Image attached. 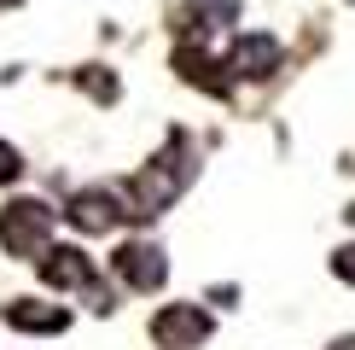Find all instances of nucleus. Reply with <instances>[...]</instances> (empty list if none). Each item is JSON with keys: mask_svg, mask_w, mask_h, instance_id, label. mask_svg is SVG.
Returning <instances> with one entry per match:
<instances>
[{"mask_svg": "<svg viewBox=\"0 0 355 350\" xmlns=\"http://www.w3.org/2000/svg\"><path fill=\"white\" fill-rule=\"evenodd\" d=\"M332 274L355 286V245H344V251H332Z\"/></svg>", "mask_w": 355, "mask_h": 350, "instance_id": "12", "label": "nucleus"}, {"mask_svg": "<svg viewBox=\"0 0 355 350\" xmlns=\"http://www.w3.org/2000/svg\"><path fill=\"white\" fill-rule=\"evenodd\" d=\"M187 175H192V164H187V135H175L169 140V152L164 158H152V169H140L128 187H116V204H123V222H152L164 204L187 187Z\"/></svg>", "mask_w": 355, "mask_h": 350, "instance_id": "1", "label": "nucleus"}, {"mask_svg": "<svg viewBox=\"0 0 355 350\" xmlns=\"http://www.w3.org/2000/svg\"><path fill=\"white\" fill-rule=\"evenodd\" d=\"M216 333V321L198 310V303H164V310L152 315V339L164 344V350H192V344H204Z\"/></svg>", "mask_w": 355, "mask_h": 350, "instance_id": "3", "label": "nucleus"}, {"mask_svg": "<svg viewBox=\"0 0 355 350\" xmlns=\"http://www.w3.org/2000/svg\"><path fill=\"white\" fill-rule=\"evenodd\" d=\"M76 88H87V94H94L99 106H111V99L123 94V88H116V76H111L105 65H82V70H76Z\"/></svg>", "mask_w": 355, "mask_h": 350, "instance_id": "10", "label": "nucleus"}, {"mask_svg": "<svg viewBox=\"0 0 355 350\" xmlns=\"http://www.w3.org/2000/svg\"><path fill=\"white\" fill-rule=\"evenodd\" d=\"M64 216H70L82 233H111L116 222H123V204H116L111 187H94V193H76V199H70Z\"/></svg>", "mask_w": 355, "mask_h": 350, "instance_id": "6", "label": "nucleus"}, {"mask_svg": "<svg viewBox=\"0 0 355 350\" xmlns=\"http://www.w3.org/2000/svg\"><path fill=\"white\" fill-rule=\"evenodd\" d=\"M0 6H24V0H0Z\"/></svg>", "mask_w": 355, "mask_h": 350, "instance_id": "14", "label": "nucleus"}, {"mask_svg": "<svg viewBox=\"0 0 355 350\" xmlns=\"http://www.w3.org/2000/svg\"><path fill=\"white\" fill-rule=\"evenodd\" d=\"M47 240H53V210L41 199H12L0 210V245L12 257H35Z\"/></svg>", "mask_w": 355, "mask_h": 350, "instance_id": "2", "label": "nucleus"}, {"mask_svg": "<svg viewBox=\"0 0 355 350\" xmlns=\"http://www.w3.org/2000/svg\"><path fill=\"white\" fill-rule=\"evenodd\" d=\"M18 175H24L18 146H12V140H0V187H6V181H18Z\"/></svg>", "mask_w": 355, "mask_h": 350, "instance_id": "11", "label": "nucleus"}, {"mask_svg": "<svg viewBox=\"0 0 355 350\" xmlns=\"http://www.w3.org/2000/svg\"><path fill=\"white\" fill-rule=\"evenodd\" d=\"M111 269H116V281H123V286H135V292H157V286L169 281V262H164V251H157V245H146V240L116 245Z\"/></svg>", "mask_w": 355, "mask_h": 350, "instance_id": "4", "label": "nucleus"}, {"mask_svg": "<svg viewBox=\"0 0 355 350\" xmlns=\"http://www.w3.org/2000/svg\"><path fill=\"white\" fill-rule=\"evenodd\" d=\"M332 350H355V339H338V344H332Z\"/></svg>", "mask_w": 355, "mask_h": 350, "instance_id": "13", "label": "nucleus"}, {"mask_svg": "<svg viewBox=\"0 0 355 350\" xmlns=\"http://www.w3.org/2000/svg\"><path fill=\"white\" fill-rule=\"evenodd\" d=\"M35 269H41V281L58 286V292H82L94 281V262H87V251H76V245H41Z\"/></svg>", "mask_w": 355, "mask_h": 350, "instance_id": "5", "label": "nucleus"}, {"mask_svg": "<svg viewBox=\"0 0 355 350\" xmlns=\"http://www.w3.org/2000/svg\"><path fill=\"white\" fill-rule=\"evenodd\" d=\"M239 76L250 82H262V76H274V65H279V41L274 35H239L233 41V58H227Z\"/></svg>", "mask_w": 355, "mask_h": 350, "instance_id": "8", "label": "nucleus"}, {"mask_svg": "<svg viewBox=\"0 0 355 350\" xmlns=\"http://www.w3.org/2000/svg\"><path fill=\"white\" fill-rule=\"evenodd\" d=\"M175 70H181L192 88H204V94H227V76H221V65H216L210 53H198L192 41H187V47H175Z\"/></svg>", "mask_w": 355, "mask_h": 350, "instance_id": "9", "label": "nucleus"}, {"mask_svg": "<svg viewBox=\"0 0 355 350\" xmlns=\"http://www.w3.org/2000/svg\"><path fill=\"white\" fill-rule=\"evenodd\" d=\"M6 327H18V333H64L70 327V310L64 303H41V298H18V303H6Z\"/></svg>", "mask_w": 355, "mask_h": 350, "instance_id": "7", "label": "nucleus"}]
</instances>
